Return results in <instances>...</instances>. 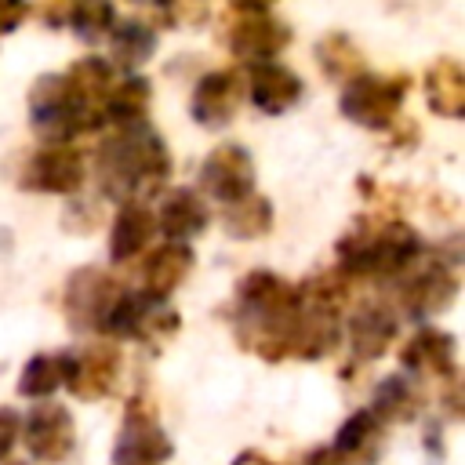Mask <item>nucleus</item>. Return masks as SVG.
I'll return each mask as SVG.
<instances>
[{"mask_svg": "<svg viewBox=\"0 0 465 465\" xmlns=\"http://www.w3.org/2000/svg\"><path fill=\"white\" fill-rule=\"evenodd\" d=\"M193 247L182 243V240H167L163 247H156L149 258H145V272H142V294L153 298V302H167L193 272Z\"/></svg>", "mask_w": 465, "mask_h": 465, "instance_id": "obj_18", "label": "nucleus"}, {"mask_svg": "<svg viewBox=\"0 0 465 465\" xmlns=\"http://www.w3.org/2000/svg\"><path fill=\"white\" fill-rule=\"evenodd\" d=\"M149 102H153V84L145 76H134L131 73L120 84H113V91L105 98V124H116V127L145 124Z\"/></svg>", "mask_w": 465, "mask_h": 465, "instance_id": "obj_26", "label": "nucleus"}, {"mask_svg": "<svg viewBox=\"0 0 465 465\" xmlns=\"http://www.w3.org/2000/svg\"><path fill=\"white\" fill-rule=\"evenodd\" d=\"M18 429H22L18 411H15V407H0V461H7V454L15 450Z\"/></svg>", "mask_w": 465, "mask_h": 465, "instance_id": "obj_32", "label": "nucleus"}, {"mask_svg": "<svg viewBox=\"0 0 465 465\" xmlns=\"http://www.w3.org/2000/svg\"><path fill=\"white\" fill-rule=\"evenodd\" d=\"M171 454H174V443L163 432L153 403L131 400L113 443V465H163Z\"/></svg>", "mask_w": 465, "mask_h": 465, "instance_id": "obj_6", "label": "nucleus"}, {"mask_svg": "<svg viewBox=\"0 0 465 465\" xmlns=\"http://www.w3.org/2000/svg\"><path fill=\"white\" fill-rule=\"evenodd\" d=\"M338 269L352 276H392L421 254V236L392 218H356L334 243Z\"/></svg>", "mask_w": 465, "mask_h": 465, "instance_id": "obj_3", "label": "nucleus"}, {"mask_svg": "<svg viewBox=\"0 0 465 465\" xmlns=\"http://www.w3.org/2000/svg\"><path fill=\"white\" fill-rule=\"evenodd\" d=\"M316 62H320V69H323L331 80H341V84L367 69L360 47H356L345 33H331V36H323V40L316 44Z\"/></svg>", "mask_w": 465, "mask_h": 465, "instance_id": "obj_30", "label": "nucleus"}, {"mask_svg": "<svg viewBox=\"0 0 465 465\" xmlns=\"http://www.w3.org/2000/svg\"><path fill=\"white\" fill-rule=\"evenodd\" d=\"M421 407V396L418 389L403 378V374H389L378 381L374 389V403H371V414L381 421V425H392V421H411Z\"/></svg>", "mask_w": 465, "mask_h": 465, "instance_id": "obj_27", "label": "nucleus"}, {"mask_svg": "<svg viewBox=\"0 0 465 465\" xmlns=\"http://www.w3.org/2000/svg\"><path fill=\"white\" fill-rule=\"evenodd\" d=\"M276 0H232L236 11H269Z\"/></svg>", "mask_w": 465, "mask_h": 465, "instance_id": "obj_35", "label": "nucleus"}, {"mask_svg": "<svg viewBox=\"0 0 465 465\" xmlns=\"http://www.w3.org/2000/svg\"><path fill=\"white\" fill-rule=\"evenodd\" d=\"M229 465H276L269 454H262V450H240Z\"/></svg>", "mask_w": 465, "mask_h": 465, "instance_id": "obj_34", "label": "nucleus"}, {"mask_svg": "<svg viewBox=\"0 0 465 465\" xmlns=\"http://www.w3.org/2000/svg\"><path fill=\"white\" fill-rule=\"evenodd\" d=\"M69 367H73V352H40V356L25 360V367L18 374V396L47 400L51 392H58L69 381Z\"/></svg>", "mask_w": 465, "mask_h": 465, "instance_id": "obj_25", "label": "nucleus"}, {"mask_svg": "<svg viewBox=\"0 0 465 465\" xmlns=\"http://www.w3.org/2000/svg\"><path fill=\"white\" fill-rule=\"evenodd\" d=\"M400 363H403L411 374L454 381V378H458V341H454V334L443 331V327H418V331L403 341Z\"/></svg>", "mask_w": 465, "mask_h": 465, "instance_id": "obj_14", "label": "nucleus"}, {"mask_svg": "<svg viewBox=\"0 0 465 465\" xmlns=\"http://www.w3.org/2000/svg\"><path fill=\"white\" fill-rule=\"evenodd\" d=\"M4 465H29V461H4Z\"/></svg>", "mask_w": 465, "mask_h": 465, "instance_id": "obj_38", "label": "nucleus"}, {"mask_svg": "<svg viewBox=\"0 0 465 465\" xmlns=\"http://www.w3.org/2000/svg\"><path fill=\"white\" fill-rule=\"evenodd\" d=\"M349 352L367 363V360H378L392 341H396V331H400V320L389 305L381 302H367L360 305L352 316H349Z\"/></svg>", "mask_w": 465, "mask_h": 465, "instance_id": "obj_17", "label": "nucleus"}, {"mask_svg": "<svg viewBox=\"0 0 465 465\" xmlns=\"http://www.w3.org/2000/svg\"><path fill=\"white\" fill-rule=\"evenodd\" d=\"M120 378V349L116 345H87L73 356L65 389L76 400H105Z\"/></svg>", "mask_w": 465, "mask_h": 465, "instance_id": "obj_15", "label": "nucleus"}, {"mask_svg": "<svg viewBox=\"0 0 465 465\" xmlns=\"http://www.w3.org/2000/svg\"><path fill=\"white\" fill-rule=\"evenodd\" d=\"M171 174V153L149 124L116 127L98 149V182L109 196L142 200L153 196Z\"/></svg>", "mask_w": 465, "mask_h": 465, "instance_id": "obj_2", "label": "nucleus"}, {"mask_svg": "<svg viewBox=\"0 0 465 465\" xmlns=\"http://www.w3.org/2000/svg\"><path fill=\"white\" fill-rule=\"evenodd\" d=\"M65 84L73 87V94L80 98V105L98 120V124H105V98H109V91H113V65L105 62V58H98V54H87V58H76L65 73Z\"/></svg>", "mask_w": 465, "mask_h": 465, "instance_id": "obj_22", "label": "nucleus"}, {"mask_svg": "<svg viewBox=\"0 0 465 465\" xmlns=\"http://www.w3.org/2000/svg\"><path fill=\"white\" fill-rule=\"evenodd\" d=\"M25 18H29V4L25 0H0V36L15 33Z\"/></svg>", "mask_w": 465, "mask_h": 465, "instance_id": "obj_33", "label": "nucleus"}, {"mask_svg": "<svg viewBox=\"0 0 465 465\" xmlns=\"http://www.w3.org/2000/svg\"><path fill=\"white\" fill-rule=\"evenodd\" d=\"M29 120H33V131H36L47 145L73 142L76 134L102 127V124L80 105V98L73 94V87L65 84L62 73H47V76H40V80L29 87Z\"/></svg>", "mask_w": 465, "mask_h": 465, "instance_id": "obj_4", "label": "nucleus"}, {"mask_svg": "<svg viewBox=\"0 0 465 465\" xmlns=\"http://www.w3.org/2000/svg\"><path fill=\"white\" fill-rule=\"evenodd\" d=\"M178 327H182L178 309H171L163 302H149V309L142 316V327H138V338L142 341H163V338L178 334Z\"/></svg>", "mask_w": 465, "mask_h": 465, "instance_id": "obj_31", "label": "nucleus"}, {"mask_svg": "<svg viewBox=\"0 0 465 465\" xmlns=\"http://www.w3.org/2000/svg\"><path fill=\"white\" fill-rule=\"evenodd\" d=\"M120 291L124 287L105 269L84 265V269L69 272V280L62 287V312H65L69 327L73 331H98Z\"/></svg>", "mask_w": 465, "mask_h": 465, "instance_id": "obj_8", "label": "nucleus"}, {"mask_svg": "<svg viewBox=\"0 0 465 465\" xmlns=\"http://www.w3.org/2000/svg\"><path fill=\"white\" fill-rule=\"evenodd\" d=\"M240 98H243V80L236 69H214L207 76L196 80L193 87V98H189V113L200 127L207 131H222L232 124L236 109H240Z\"/></svg>", "mask_w": 465, "mask_h": 465, "instance_id": "obj_13", "label": "nucleus"}, {"mask_svg": "<svg viewBox=\"0 0 465 465\" xmlns=\"http://www.w3.org/2000/svg\"><path fill=\"white\" fill-rule=\"evenodd\" d=\"M200 189L218 203H236L254 193V156L240 142L214 145L200 163Z\"/></svg>", "mask_w": 465, "mask_h": 465, "instance_id": "obj_10", "label": "nucleus"}, {"mask_svg": "<svg viewBox=\"0 0 465 465\" xmlns=\"http://www.w3.org/2000/svg\"><path fill=\"white\" fill-rule=\"evenodd\" d=\"M287 44H291V29L269 11H236V18L225 29V47L251 65L272 62Z\"/></svg>", "mask_w": 465, "mask_h": 465, "instance_id": "obj_11", "label": "nucleus"}, {"mask_svg": "<svg viewBox=\"0 0 465 465\" xmlns=\"http://www.w3.org/2000/svg\"><path fill=\"white\" fill-rule=\"evenodd\" d=\"M134 4H145V7H160V11H171L174 0H134Z\"/></svg>", "mask_w": 465, "mask_h": 465, "instance_id": "obj_37", "label": "nucleus"}, {"mask_svg": "<svg viewBox=\"0 0 465 465\" xmlns=\"http://www.w3.org/2000/svg\"><path fill=\"white\" fill-rule=\"evenodd\" d=\"M411 91V76H378V73H356L341 87V116L367 127V131H389L403 109V98Z\"/></svg>", "mask_w": 465, "mask_h": 465, "instance_id": "obj_5", "label": "nucleus"}, {"mask_svg": "<svg viewBox=\"0 0 465 465\" xmlns=\"http://www.w3.org/2000/svg\"><path fill=\"white\" fill-rule=\"evenodd\" d=\"M153 218H156V229L167 240H182V243L200 236L211 225V211H207L203 196L196 189H189V185L171 189L163 196V203H160V214H153Z\"/></svg>", "mask_w": 465, "mask_h": 465, "instance_id": "obj_20", "label": "nucleus"}, {"mask_svg": "<svg viewBox=\"0 0 465 465\" xmlns=\"http://www.w3.org/2000/svg\"><path fill=\"white\" fill-rule=\"evenodd\" d=\"M425 102L443 120H458L465 113V73L454 58H436L425 69Z\"/></svg>", "mask_w": 465, "mask_h": 465, "instance_id": "obj_23", "label": "nucleus"}, {"mask_svg": "<svg viewBox=\"0 0 465 465\" xmlns=\"http://www.w3.org/2000/svg\"><path fill=\"white\" fill-rule=\"evenodd\" d=\"M458 298V272L454 265L447 262H429L425 269L411 272L407 283L400 287V305L411 320H429V316H440L454 305Z\"/></svg>", "mask_w": 465, "mask_h": 465, "instance_id": "obj_12", "label": "nucleus"}, {"mask_svg": "<svg viewBox=\"0 0 465 465\" xmlns=\"http://www.w3.org/2000/svg\"><path fill=\"white\" fill-rule=\"evenodd\" d=\"M109 47H113V62L109 65H116L124 73H138L156 54V29L138 22V18L116 22L109 29Z\"/></svg>", "mask_w": 465, "mask_h": 465, "instance_id": "obj_24", "label": "nucleus"}, {"mask_svg": "<svg viewBox=\"0 0 465 465\" xmlns=\"http://www.w3.org/2000/svg\"><path fill=\"white\" fill-rule=\"evenodd\" d=\"M222 222H225V232L229 236H236V240H258V236H265L272 229V203L265 196L251 193V196H243L236 203H225Z\"/></svg>", "mask_w": 465, "mask_h": 465, "instance_id": "obj_29", "label": "nucleus"}, {"mask_svg": "<svg viewBox=\"0 0 465 465\" xmlns=\"http://www.w3.org/2000/svg\"><path fill=\"white\" fill-rule=\"evenodd\" d=\"M156 232V218L142 200H124L109 225V258L113 262H131L145 251V243Z\"/></svg>", "mask_w": 465, "mask_h": 465, "instance_id": "obj_21", "label": "nucleus"}, {"mask_svg": "<svg viewBox=\"0 0 465 465\" xmlns=\"http://www.w3.org/2000/svg\"><path fill=\"white\" fill-rule=\"evenodd\" d=\"M247 94L254 102L258 113L265 116H280L287 109H294L305 94V84L294 69L280 65V62H258L251 69V80H247Z\"/></svg>", "mask_w": 465, "mask_h": 465, "instance_id": "obj_16", "label": "nucleus"}, {"mask_svg": "<svg viewBox=\"0 0 465 465\" xmlns=\"http://www.w3.org/2000/svg\"><path fill=\"white\" fill-rule=\"evenodd\" d=\"M18 440L29 447V458L33 461L58 465V461H69L73 450H76V421H73L69 407L51 403V400H40L22 418Z\"/></svg>", "mask_w": 465, "mask_h": 465, "instance_id": "obj_7", "label": "nucleus"}, {"mask_svg": "<svg viewBox=\"0 0 465 465\" xmlns=\"http://www.w3.org/2000/svg\"><path fill=\"white\" fill-rule=\"evenodd\" d=\"M62 22L87 44L109 36V29L116 25V7L113 0H65L62 4Z\"/></svg>", "mask_w": 465, "mask_h": 465, "instance_id": "obj_28", "label": "nucleus"}, {"mask_svg": "<svg viewBox=\"0 0 465 465\" xmlns=\"http://www.w3.org/2000/svg\"><path fill=\"white\" fill-rule=\"evenodd\" d=\"M87 178L84 156L80 149H73L69 142L58 145H44L40 153L29 156V163L22 167L18 185L29 193H47V196H73Z\"/></svg>", "mask_w": 465, "mask_h": 465, "instance_id": "obj_9", "label": "nucleus"}, {"mask_svg": "<svg viewBox=\"0 0 465 465\" xmlns=\"http://www.w3.org/2000/svg\"><path fill=\"white\" fill-rule=\"evenodd\" d=\"M298 312H302L298 287L269 269H254L236 283V312H232L236 338L243 349H251L269 363L287 360L283 341Z\"/></svg>", "mask_w": 465, "mask_h": 465, "instance_id": "obj_1", "label": "nucleus"}, {"mask_svg": "<svg viewBox=\"0 0 465 465\" xmlns=\"http://www.w3.org/2000/svg\"><path fill=\"white\" fill-rule=\"evenodd\" d=\"M298 465H331V458H327V447H316V450L302 454V461H298Z\"/></svg>", "mask_w": 465, "mask_h": 465, "instance_id": "obj_36", "label": "nucleus"}, {"mask_svg": "<svg viewBox=\"0 0 465 465\" xmlns=\"http://www.w3.org/2000/svg\"><path fill=\"white\" fill-rule=\"evenodd\" d=\"M381 454V421L371 414V407L349 414L327 447L331 465H374Z\"/></svg>", "mask_w": 465, "mask_h": 465, "instance_id": "obj_19", "label": "nucleus"}]
</instances>
